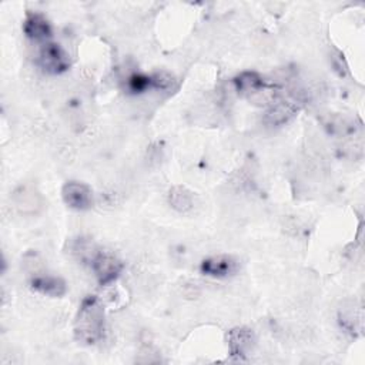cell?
<instances>
[{
  "label": "cell",
  "mask_w": 365,
  "mask_h": 365,
  "mask_svg": "<svg viewBox=\"0 0 365 365\" xmlns=\"http://www.w3.org/2000/svg\"><path fill=\"white\" fill-rule=\"evenodd\" d=\"M24 34L34 41H47L53 36L50 21L38 11H27L23 21Z\"/></svg>",
  "instance_id": "9c48e42d"
},
{
  "label": "cell",
  "mask_w": 365,
  "mask_h": 365,
  "mask_svg": "<svg viewBox=\"0 0 365 365\" xmlns=\"http://www.w3.org/2000/svg\"><path fill=\"white\" fill-rule=\"evenodd\" d=\"M91 268L101 285H110L123 271V262L108 251H98L91 261Z\"/></svg>",
  "instance_id": "277c9868"
},
{
  "label": "cell",
  "mask_w": 365,
  "mask_h": 365,
  "mask_svg": "<svg viewBox=\"0 0 365 365\" xmlns=\"http://www.w3.org/2000/svg\"><path fill=\"white\" fill-rule=\"evenodd\" d=\"M168 202L170 205L178 211V212H187L194 205V197L190 190H187L182 185H175L170 190L168 194Z\"/></svg>",
  "instance_id": "7c38bea8"
},
{
  "label": "cell",
  "mask_w": 365,
  "mask_h": 365,
  "mask_svg": "<svg viewBox=\"0 0 365 365\" xmlns=\"http://www.w3.org/2000/svg\"><path fill=\"white\" fill-rule=\"evenodd\" d=\"M29 284L33 291L47 297H53V298H60L67 292L66 281L57 275H48V274L34 275L31 277Z\"/></svg>",
  "instance_id": "8fae6325"
},
{
  "label": "cell",
  "mask_w": 365,
  "mask_h": 365,
  "mask_svg": "<svg viewBox=\"0 0 365 365\" xmlns=\"http://www.w3.org/2000/svg\"><path fill=\"white\" fill-rule=\"evenodd\" d=\"M38 66L48 74H61L68 70L70 60L66 50L53 41H46L38 51Z\"/></svg>",
  "instance_id": "7a4b0ae2"
},
{
  "label": "cell",
  "mask_w": 365,
  "mask_h": 365,
  "mask_svg": "<svg viewBox=\"0 0 365 365\" xmlns=\"http://www.w3.org/2000/svg\"><path fill=\"white\" fill-rule=\"evenodd\" d=\"M104 305L97 295H87L83 298L76 319L74 336L86 345H96L104 338L106 322Z\"/></svg>",
  "instance_id": "6da1fadb"
},
{
  "label": "cell",
  "mask_w": 365,
  "mask_h": 365,
  "mask_svg": "<svg viewBox=\"0 0 365 365\" xmlns=\"http://www.w3.org/2000/svg\"><path fill=\"white\" fill-rule=\"evenodd\" d=\"M173 78L164 73H155V74H141L135 73L131 74L127 78V88L133 94H140L148 90H165L171 86Z\"/></svg>",
  "instance_id": "52a82bcc"
},
{
  "label": "cell",
  "mask_w": 365,
  "mask_h": 365,
  "mask_svg": "<svg viewBox=\"0 0 365 365\" xmlns=\"http://www.w3.org/2000/svg\"><path fill=\"white\" fill-rule=\"evenodd\" d=\"M338 319L341 327L345 328L348 332L354 334V331H361L362 315H361V311L354 307V304L348 307L344 305V308H341L338 312Z\"/></svg>",
  "instance_id": "4fadbf2b"
},
{
  "label": "cell",
  "mask_w": 365,
  "mask_h": 365,
  "mask_svg": "<svg viewBox=\"0 0 365 365\" xmlns=\"http://www.w3.org/2000/svg\"><path fill=\"white\" fill-rule=\"evenodd\" d=\"M235 90L248 98H259L262 96H275L278 90L275 86L268 84L258 73L255 71H242L234 78Z\"/></svg>",
  "instance_id": "3957f363"
},
{
  "label": "cell",
  "mask_w": 365,
  "mask_h": 365,
  "mask_svg": "<svg viewBox=\"0 0 365 365\" xmlns=\"http://www.w3.org/2000/svg\"><path fill=\"white\" fill-rule=\"evenodd\" d=\"M73 254L83 262H90L93 261V258L96 257V254L98 251H96L93 242H90L88 240H84V238H77V241L74 242L73 245Z\"/></svg>",
  "instance_id": "5bb4252c"
},
{
  "label": "cell",
  "mask_w": 365,
  "mask_h": 365,
  "mask_svg": "<svg viewBox=\"0 0 365 365\" xmlns=\"http://www.w3.org/2000/svg\"><path fill=\"white\" fill-rule=\"evenodd\" d=\"M61 197L68 208L86 211L94 204L93 190L80 181H67L61 188Z\"/></svg>",
  "instance_id": "5b68a950"
},
{
  "label": "cell",
  "mask_w": 365,
  "mask_h": 365,
  "mask_svg": "<svg viewBox=\"0 0 365 365\" xmlns=\"http://www.w3.org/2000/svg\"><path fill=\"white\" fill-rule=\"evenodd\" d=\"M227 341L230 354L237 359H244L255 346V334L247 327H237L228 332Z\"/></svg>",
  "instance_id": "ba28073f"
},
{
  "label": "cell",
  "mask_w": 365,
  "mask_h": 365,
  "mask_svg": "<svg viewBox=\"0 0 365 365\" xmlns=\"http://www.w3.org/2000/svg\"><path fill=\"white\" fill-rule=\"evenodd\" d=\"M299 110V103L291 98L275 100L268 107L264 115V123L268 125H282Z\"/></svg>",
  "instance_id": "30bf717a"
},
{
  "label": "cell",
  "mask_w": 365,
  "mask_h": 365,
  "mask_svg": "<svg viewBox=\"0 0 365 365\" xmlns=\"http://www.w3.org/2000/svg\"><path fill=\"white\" fill-rule=\"evenodd\" d=\"M240 261L228 254L212 255L201 261L200 271L201 274L212 278H228L238 272Z\"/></svg>",
  "instance_id": "8992f818"
}]
</instances>
